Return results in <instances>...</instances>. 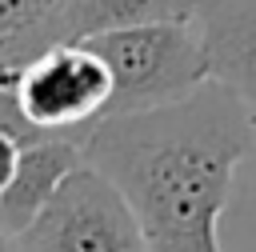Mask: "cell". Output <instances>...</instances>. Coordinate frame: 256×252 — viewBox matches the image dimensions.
Here are the masks:
<instances>
[{
	"instance_id": "obj_1",
	"label": "cell",
	"mask_w": 256,
	"mask_h": 252,
	"mask_svg": "<svg viewBox=\"0 0 256 252\" xmlns=\"http://www.w3.org/2000/svg\"><path fill=\"white\" fill-rule=\"evenodd\" d=\"M252 152V104L220 80L152 112L104 116L84 136V160L124 192L148 252H224L216 224Z\"/></svg>"
},
{
	"instance_id": "obj_2",
	"label": "cell",
	"mask_w": 256,
	"mask_h": 252,
	"mask_svg": "<svg viewBox=\"0 0 256 252\" xmlns=\"http://www.w3.org/2000/svg\"><path fill=\"white\" fill-rule=\"evenodd\" d=\"M100 60L112 72V100L108 116L152 112L192 96L200 84L212 80L208 48L200 28L188 20H148L88 36Z\"/></svg>"
},
{
	"instance_id": "obj_3",
	"label": "cell",
	"mask_w": 256,
	"mask_h": 252,
	"mask_svg": "<svg viewBox=\"0 0 256 252\" xmlns=\"http://www.w3.org/2000/svg\"><path fill=\"white\" fill-rule=\"evenodd\" d=\"M0 88L36 132L88 136L112 100V72L88 40H56L16 64Z\"/></svg>"
},
{
	"instance_id": "obj_4",
	"label": "cell",
	"mask_w": 256,
	"mask_h": 252,
	"mask_svg": "<svg viewBox=\"0 0 256 252\" xmlns=\"http://www.w3.org/2000/svg\"><path fill=\"white\" fill-rule=\"evenodd\" d=\"M20 252H148L124 192L88 160L64 176L44 212L16 236Z\"/></svg>"
},
{
	"instance_id": "obj_5",
	"label": "cell",
	"mask_w": 256,
	"mask_h": 252,
	"mask_svg": "<svg viewBox=\"0 0 256 252\" xmlns=\"http://www.w3.org/2000/svg\"><path fill=\"white\" fill-rule=\"evenodd\" d=\"M80 164H84V136L48 132V136L28 140L20 148V168L12 184L0 192V228L8 236H20L56 196L64 176Z\"/></svg>"
},
{
	"instance_id": "obj_6",
	"label": "cell",
	"mask_w": 256,
	"mask_h": 252,
	"mask_svg": "<svg viewBox=\"0 0 256 252\" xmlns=\"http://www.w3.org/2000/svg\"><path fill=\"white\" fill-rule=\"evenodd\" d=\"M192 24L208 48L212 80L256 104V0H196Z\"/></svg>"
},
{
	"instance_id": "obj_7",
	"label": "cell",
	"mask_w": 256,
	"mask_h": 252,
	"mask_svg": "<svg viewBox=\"0 0 256 252\" xmlns=\"http://www.w3.org/2000/svg\"><path fill=\"white\" fill-rule=\"evenodd\" d=\"M196 0H56L60 40H88L112 28L148 24V20H188Z\"/></svg>"
},
{
	"instance_id": "obj_8",
	"label": "cell",
	"mask_w": 256,
	"mask_h": 252,
	"mask_svg": "<svg viewBox=\"0 0 256 252\" xmlns=\"http://www.w3.org/2000/svg\"><path fill=\"white\" fill-rule=\"evenodd\" d=\"M0 252H20V248H16V236H8L4 228H0Z\"/></svg>"
},
{
	"instance_id": "obj_9",
	"label": "cell",
	"mask_w": 256,
	"mask_h": 252,
	"mask_svg": "<svg viewBox=\"0 0 256 252\" xmlns=\"http://www.w3.org/2000/svg\"><path fill=\"white\" fill-rule=\"evenodd\" d=\"M12 68H16V64H12V60H8V56H0V80H4V76H8V72H12Z\"/></svg>"
},
{
	"instance_id": "obj_10",
	"label": "cell",
	"mask_w": 256,
	"mask_h": 252,
	"mask_svg": "<svg viewBox=\"0 0 256 252\" xmlns=\"http://www.w3.org/2000/svg\"><path fill=\"white\" fill-rule=\"evenodd\" d=\"M252 128H256V104H252Z\"/></svg>"
}]
</instances>
